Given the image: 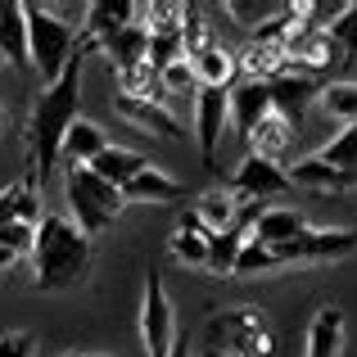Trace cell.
Listing matches in <instances>:
<instances>
[{
	"instance_id": "cell-2",
	"label": "cell",
	"mask_w": 357,
	"mask_h": 357,
	"mask_svg": "<svg viewBox=\"0 0 357 357\" xmlns=\"http://www.w3.org/2000/svg\"><path fill=\"white\" fill-rule=\"evenodd\" d=\"M91 271V240L63 213H41L32 231V276L36 289H73Z\"/></svg>"
},
{
	"instance_id": "cell-20",
	"label": "cell",
	"mask_w": 357,
	"mask_h": 357,
	"mask_svg": "<svg viewBox=\"0 0 357 357\" xmlns=\"http://www.w3.org/2000/svg\"><path fill=\"white\" fill-rule=\"evenodd\" d=\"M294 136H298V131L289 127L285 118L271 114V118H262V122H258V131L249 136V154H258V158H267V163H276V167H280V163L289 158V149H294Z\"/></svg>"
},
{
	"instance_id": "cell-4",
	"label": "cell",
	"mask_w": 357,
	"mask_h": 357,
	"mask_svg": "<svg viewBox=\"0 0 357 357\" xmlns=\"http://www.w3.org/2000/svg\"><path fill=\"white\" fill-rule=\"evenodd\" d=\"M23 27H27V68H36L41 82L50 86L77 54V32L45 5H23Z\"/></svg>"
},
{
	"instance_id": "cell-40",
	"label": "cell",
	"mask_w": 357,
	"mask_h": 357,
	"mask_svg": "<svg viewBox=\"0 0 357 357\" xmlns=\"http://www.w3.org/2000/svg\"><path fill=\"white\" fill-rule=\"evenodd\" d=\"M0 68H5V63H0Z\"/></svg>"
},
{
	"instance_id": "cell-5",
	"label": "cell",
	"mask_w": 357,
	"mask_h": 357,
	"mask_svg": "<svg viewBox=\"0 0 357 357\" xmlns=\"http://www.w3.org/2000/svg\"><path fill=\"white\" fill-rule=\"evenodd\" d=\"M213 353L227 357H271L276 353V331H271V317L262 307H231V312L208 317L204 326Z\"/></svg>"
},
{
	"instance_id": "cell-25",
	"label": "cell",
	"mask_w": 357,
	"mask_h": 357,
	"mask_svg": "<svg viewBox=\"0 0 357 357\" xmlns=\"http://www.w3.org/2000/svg\"><path fill=\"white\" fill-rule=\"evenodd\" d=\"M167 253H172L181 267H204V262H208V231L185 213V218L176 222V231L167 236Z\"/></svg>"
},
{
	"instance_id": "cell-27",
	"label": "cell",
	"mask_w": 357,
	"mask_h": 357,
	"mask_svg": "<svg viewBox=\"0 0 357 357\" xmlns=\"http://www.w3.org/2000/svg\"><path fill=\"white\" fill-rule=\"evenodd\" d=\"M317 105H321V114L331 118V122L353 127V122H357V82H349V77L326 82V86L317 91Z\"/></svg>"
},
{
	"instance_id": "cell-39",
	"label": "cell",
	"mask_w": 357,
	"mask_h": 357,
	"mask_svg": "<svg viewBox=\"0 0 357 357\" xmlns=\"http://www.w3.org/2000/svg\"><path fill=\"white\" fill-rule=\"evenodd\" d=\"M68 357H96V353H68Z\"/></svg>"
},
{
	"instance_id": "cell-26",
	"label": "cell",
	"mask_w": 357,
	"mask_h": 357,
	"mask_svg": "<svg viewBox=\"0 0 357 357\" xmlns=\"http://www.w3.org/2000/svg\"><path fill=\"white\" fill-rule=\"evenodd\" d=\"M140 167H149V158L145 154H136V149H122V145H109L105 154L96 158V163H91V172L100 176V181H109V185H127L131 176L140 172Z\"/></svg>"
},
{
	"instance_id": "cell-13",
	"label": "cell",
	"mask_w": 357,
	"mask_h": 357,
	"mask_svg": "<svg viewBox=\"0 0 357 357\" xmlns=\"http://www.w3.org/2000/svg\"><path fill=\"white\" fill-rule=\"evenodd\" d=\"M114 109L127 122H136V127H145V131H158V136H167V140L185 136L181 122L163 109V96H114Z\"/></svg>"
},
{
	"instance_id": "cell-24",
	"label": "cell",
	"mask_w": 357,
	"mask_h": 357,
	"mask_svg": "<svg viewBox=\"0 0 357 357\" xmlns=\"http://www.w3.org/2000/svg\"><path fill=\"white\" fill-rule=\"evenodd\" d=\"M100 54H105V59L114 63L118 73H131V68H149V63H145V54H149V32H145L140 23H131V27H122V32H118L114 41H109L105 50H100Z\"/></svg>"
},
{
	"instance_id": "cell-29",
	"label": "cell",
	"mask_w": 357,
	"mask_h": 357,
	"mask_svg": "<svg viewBox=\"0 0 357 357\" xmlns=\"http://www.w3.org/2000/svg\"><path fill=\"white\" fill-rule=\"evenodd\" d=\"M240 244H244V227H231V231H222V236H208V262H204V271L231 276V271H236V258H240Z\"/></svg>"
},
{
	"instance_id": "cell-16",
	"label": "cell",
	"mask_w": 357,
	"mask_h": 357,
	"mask_svg": "<svg viewBox=\"0 0 357 357\" xmlns=\"http://www.w3.org/2000/svg\"><path fill=\"white\" fill-rule=\"evenodd\" d=\"M303 231H307V218L298 208H262V213H253V222H249V240L267 244V249H280V244L298 240Z\"/></svg>"
},
{
	"instance_id": "cell-3",
	"label": "cell",
	"mask_w": 357,
	"mask_h": 357,
	"mask_svg": "<svg viewBox=\"0 0 357 357\" xmlns=\"http://www.w3.org/2000/svg\"><path fill=\"white\" fill-rule=\"evenodd\" d=\"M63 195H68V222L86 240L105 236L122 213V190L100 181L91 167H63Z\"/></svg>"
},
{
	"instance_id": "cell-37",
	"label": "cell",
	"mask_w": 357,
	"mask_h": 357,
	"mask_svg": "<svg viewBox=\"0 0 357 357\" xmlns=\"http://www.w3.org/2000/svg\"><path fill=\"white\" fill-rule=\"evenodd\" d=\"M5 127H9V109L0 105V136H5Z\"/></svg>"
},
{
	"instance_id": "cell-35",
	"label": "cell",
	"mask_w": 357,
	"mask_h": 357,
	"mask_svg": "<svg viewBox=\"0 0 357 357\" xmlns=\"http://www.w3.org/2000/svg\"><path fill=\"white\" fill-rule=\"evenodd\" d=\"M227 14H231V18H244V27H249L253 18H271V14H280V5H244V0H231Z\"/></svg>"
},
{
	"instance_id": "cell-28",
	"label": "cell",
	"mask_w": 357,
	"mask_h": 357,
	"mask_svg": "<svg viewBox=\"0 0 357 357\" xmlns=\"http://www.w3.org/2000/svg\"><path fill=\"white\" fill-rule=\"evenodd\" d=\"M312 158L321 167H331V172H344V176H353V181H357V122H353V127H344V131H335V136L326 140Z\"/></svg>"
},
{
	"instance_id": "cell-15",
	"label": "cell",
	"mask_w": 357,
	"mask_h": 357,
	"mask_svg": "<svg viewBox=\"0 0 357 357\" xmlns=\"http://www.w3.org/2000/svg\"><path fill=\"white\" fill-rule=\"evenodd\" d=\"M185 199V185L176 176H167L163 167H140L127 185H122V204H181Z\"/></svg>"
},
{
	"instance_id": "cell-31",
	"label": "cell",
	"mask_w": 357,
	"mask_h": 357,
	"mask_svg": "<svg viewBox=\"0 0 357 357\" xmlns=\"http://www.w3.org/2000/svg\"><path fill=\"white\" fill-rule=\"evenodd\" d=\"M326 36H331L340 63H357V5H344V14L326 27Z\"/></svg>"
},
{
	"instance_id": "cell-19",
	"label": "cell",
	"mask_w": 357,
	"mask_h": 357,
	"mask_svg": "<svg viewBox=\"0 0 357 357\" xmlns=\"http://www.w3.org/2000/svg\"><path fill=\"white\" fill-rule=\"evenodd\" d=\"M14 222H27V227L41 222V195H36V181L27 172L18 176L14 185L0 190V231L14 227Z\"/></svg>"
},
{
	"instance_id": "cell-36",
	"label": "cell",
	"mask_w": 357,
	"mask_h": 357,
	"mask_svg": "<svg viewBox=\"0 0 357 357\" xmlns=\"http://www.w3.org/2000/svg\"><path fill=\"white\" fill-rule=\"evenodd\" d=\"M167 357H190V344H185L181 335H176V344H172V353H167Z\"/></svg>"
},
{
	"instance_id": "cell-6",
	"label": "cell",
	"mask_w": 357,
	"mask_h": 357,
	"mask_svg": "<svg viewBox=\"0 0 357 357\" xmlns=\"http://www.w3.org/2000/svg\"><path fill=\"white\" fill-rule=\"evenodd\" d=\"M140 344H145V357H167L176 344V312L158 271L145 276V294H140Z\"/></svg>"
},
{
	"instance_id": "cell-11",
	"label": "cell",
	"mask_w": 357,
	"mask_h": 357,
	"mask_svg": "<svg viewBox=\"0 0 357 357\" xmlns=\"http://www.w3.org/2000/svg\"><path fill=\"white\" fill-rule=\"evenodd\" d=\"M267 91H271V114L276 118H285L289 127L298 131V122H303L307 114V105L317 100V77H298V73H280V77H271L267 82Z\"/></svg>"
},
{
	"instance_id": "cell-34",
	"label": "cell",
	"mask_w": 357,
	"mask_h": 357,
	"mask_svg": "<svg viewBox=\"0 0 357 357\" xmlns=\"http://www.w3.org/2000/svg\"><path fill=\"white\" fill-rule=\"evenodd\" d=\"M36 353V340L27 331H5L0 335V357H32Z\"/></svg>"
},
{
	"instance_id": "cell-10",
	"label": "cell",
	"mask_w": 357,
	"mask_h": 357,
	"mask_svg": "<svg viewBox=\"0 0 357 357\" xmlns=\"http://www.w3.org/2000/svg\"><path fill=\"white\" fill-rule=\"evenodd\" d=\"M262 118H271V91H267V82H253V77L236 82V86L227 91V122H236V131L249 140L253 131H258Z\"/></svg>"
},
{
	"instance_id": "cell-17",
	"label": "cell",
	"mask_w": 357,
	"mask_h": 357,
	"mask_svg": "<svg viewBox=\"0 0 357 357\" xmlns=\"http://www.w3.org/2000/svg\"><path fill=\"white\" fill-rule=\"evenodd\" d=\"M240 208H244V204L231 195V185H213V190L199 195V204L190 208V218L199 222L208 236H222V231L240 227Z\"/></svg>"
},
{
	"instance_id": "cell-38",
	"label": "cell",
	"mask_w": 357,
	"mask_h": 357,
	"mask_svg": "<svg viewBox=\"0 0 357 357\" xmlns=\"http://www.w3.org/2000/svg\"><path fill=\"white\" fill-rule=\"evenodd\" d=\"M199 357H227V353H213V349H204V353H199Z\"/></svg>"
},
{
	"instance_id": "cell-1",
	"label": "cell",
	"mask_w": 357,
	"mask_h": 357,
	"mask_svg": "<svg viewBox=\"0 0 357 357\" xmlns=\"http://www.w3.org/2000/svg\"><path fill=\"white\" fill-rule=\"evenodd\" d=\"M82 118V54H73L68 68L41 86V96L32 100V114H27L23 140H27V176L45 190L54 163H59V145L68 136V127Z\"/></svg>"
},
{
	"instance_id": "cell-22",
	"label": "cell",
	"mask_w": 357,
	"mask_h": 357,
	"mask_svg": "<svg viewBox=\"0 0 357 357\" xmlns=\"http://www.w3.org/2000/svg\"><path fill=\"white\" fill-rule=\"evenodd\" d=\"M344 349V312L335 303L317 307L312 326H307V357H340Z\"/></svg>"
},
{
	"instance_id": "cell-8",
	"label": "cell",
	"mask_w": 357,
	"mask_h": 357,
	"mask_svg": "<svg viewBox=\"0 0 357 357\" xmlns=\"http://www.w3.org/2000/svg\"><path fill=\"white\" fill-rule=\"evenodd\" d=\"M131 23H140V5H131V0H96V5H86L82 32H77V54L82 59H86V54H100L122 27H131Z\"/></svg>"
},
{
	"instance_id": "cell-14",
	"label": "cell",
	"mask_w": 357,
	"mask_h": 357,
	"mask_svg": "<svg viewBox=\"0 0 357 357\" xmlns=\"http://www.w3.org/2000/svg\"><path fill=\"white\" fill-rule=\"evenodd\" d=\"M185 63H190L195 86H199V91H231V86H236L240 63H236V54L222 50L218 41L204 45V50H195V54H185Z\"/></svg>"
},
{
	"instance_id": "cell-32",
	"label": "cell",
	"mask_w": 357,
	"mask_h": 357,
	"mask_svg": "<svg viewBox=\"0 0 357 357\" xmlns=\"http://www.w3.org/2000/svg\"><path fill=\"white\" fill-rule=\"evenodd\" d=\"M267 271H280V258L267 249V244H258V240L244 236L240 258H236V271H231V276H267Z\"/></svg>"
},
{
	"instance_id": "cell-33",
	"label": "cell",
	"mask_w": 357,
	"mask_h": 357,
	"mask_svg": "<svg viewBox=\"0 0 357 357\" xmlns=\"http://www.w3.org/2000/svg\"><path fill=\"white\" fill-rule=\"evenodd\" d=\"M154 77H158V91H163V96H185V91H199V86H195V73H190V63H185V59H172L167 68H158Z\"/></svg>"
},
{
	"instance_id": "cell-7",
	"label": "cell",
	"mask_w": 357,
	"mask_h": 357,
	"mask_svg": "<svg viewBox=\"0 0 357 357\" xmlns=\"http://www.w3.org/2000/svg\"><path fill=\"white\" fill-rule=\"evenodd\" d=\"M357 249V231L353 227H307L298 240L280 244V249H271L280 258V267H289V262H340L349 258Z\"/></svg>"
},
{
	"instance_id": "cell-30",
	"label": "cell",
	"mask_w": 357,
	"mask_h": 357,
	"mask_svg": "<svg viewBox=\"0 0 357 357\" xmlns=\"http://www.w3.org/2000/svg\"><path fill=\"white\" fill-rule=\"evenodd\" d=\"M32 231L36 227H27V222H14L0 231V276H9L23 258H32Z\"/></svg>"
},
{
	"instance_id": "cell-21",
	"label": "cell",
	"mask_w": 357,
	"mask_h": 357,
	"mask_svg": "<svg viewBox=\"0 0 357 357\" xmlns=\"http://www.w3.org/2000/svg\"><path fill=\"white\" fill-rule=\"evenodd\" d=\"M0 63L27 68V27L18 0H0Z\"/></svg>"
},
{
	"instance_id": "cell-12",
	"label": "cell",
	"mask_w": 357,
	"mask_h": 357,
	"mask_svg": "<svg viewBox=\"0 0 357 357\" xmlns=\"http://www.w3.org/2000/svg\"><path fill=\"white\" fill-rule=\"evenodd\" d=\"M222 127H227V91H199V105H195V140H199L204 167L218 163Z\"/></svg>"
},
{
	"instance_id": "cell-23",
	"label": "cell",
	"mask_w": 357,
	"mask_h": 357,
	"mask_svg": "<svg viewBox=\"0 0 357 357\" xmlns=\"http://www.w3.org/2000/svg\"><path fill=\"white\" fill-rule=\"evenodd\" d=\"M285 176H289V185H303V190H317V195H344V190H357V181H353V176L321 167L312 154H307V158H298V163L289 167Z\"/></svg>"
},
{
	"instance_id": "cell-9",
	"label": "cell",
	"mask_w": 357,
	"mask_h": 357,
	"mask_svg": "<svg viewBox=\"0 0 357 357\" xmlns=\"http://www.w3.org/2000/svg\"><path fill=\"white\" fill-rule=\"evenodd\" d=\"M231 195H236L240 204L276 199V195H289V176H285V167L267 163V158L244 154V163L236 167V176H231Z\"/></svg>"
},
{
	"instance_id": "cell-18",
	"label": "cell",
	"mask_w": 357,
	"mask_h": 357,
	"mask_svg": "<svg viewBox=\"0 0 357 357\" xmlns=\"http://www.w3.org/2000/svg\"><path fill=\"white\" fill-rule=\"evenodd\" d=\"M109 149V136H105V127L100 122H91V118H77L68 127V136H63V145H59V158L68 167H91L100 154Z\"/></svg>"
}]
</instances>
